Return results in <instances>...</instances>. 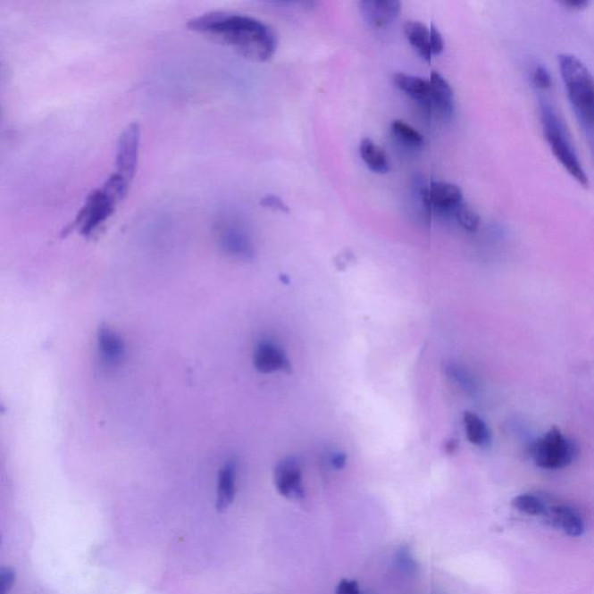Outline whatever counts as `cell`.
I'll use <instances>...</instances> for the list:
<instances>
[{"label": "cell", "mask_w": 594, "mask_h": 594, "mask_svg": "<svg viewBox=\"0 0 594 594\" xmlns=\"http://www.w3.org/2000/svg\"><path fill=\"white\" fill-rule=\"evenodd\" d=\"M188 27L193 32L231 46L243 56L255 62L270 60L278 46L274 30L266 23L248 15L212 12L193 18Z\"/></svg>", "instance_id": "obj_1"}, {"label": "cell", "mask_w": 594, "mask_h": 594, "mask_svg": "<svg viewBox=\"0 0 594 594\" xmlns=\"http://www.w3.org/2000/svg\"><path fill=\"white\" fill-rule=\"evenodd\" d=\"M558 63L574 113L585 130L592 131L594 88L591 72L580 58L572 54H561Z\"/></svg>", "instance_id": "obj_2"}, {"label": "cell", "mask_w": 594, "mask_h": 594, "mask_svg": "<svg viewBox=\"0 0 594 594\" xmlns=\"http://www.w3.org/2000/svg\"><path fill=\"white\" fill-rule=\"evenodd\" d=\"M541 120L543 133H545L547 142L549 143L555 157L560 161L561 164L572 174L574 180L583 185L584 188H588V174H586L580 159H578L576 150H574L573 143L570 141L565 124L562 123L556 112L549 105H542Z\"/></svg>", "instance_id": "obj_3"}, {"label": "cell", "mask_w": 594, "mask_h": 594, "mask_svg": "<svg viewBox=\"0 0 594 594\" xmlns=\"http://www.w3.org/2000/svg\"><path fill=\"white\" fill-rule=\"evenodd\" d=\"M577 453L576 444L566 438L557 427L549 430L531 448L535 464L551 471L568 467L576 459Z\"/></svg>", "instance_id": "obj_4"}, {"label": "cell", "mask_w": 594, "mask_h": 594, "mask_svg": "<svg viewBox=\"0 0 594 594\" xmlns=\"http://www.w3.org/2000/svg\"><path fill=\"white\" fill-rule=\"evenodd\" d=\"M115 207V202L103 189H96L88 196L87 204L69 229L79 227L81 235L91 236L101 224L110 219Z\"/></svg>", "instance_id": "obj_5"}, {"label": "cell", "mask_w": 594, "mask_h": 594, "mask_svg": "<svg viewBox=\"0 0 594 594\" xmlns=\"http://www.w3.org/2000/svg\"><path fill=\"white\" fill-rule=\"evenodd\" d=\"M217 239L220 247L229 257L244 262L254 259L255 247L251 237L243 225L236 221L228 220L221 223L217 230Z\"/></svg>", "instance_id": "obj_6"}, {"label": "cell", "mask_w": 594, "mask_h": 594, "mask_svg": "<svg viewBox=\"0 0 594 594\" xmlns=\"http://www.w3.org/2000/svg\"><path fill=\"white\" fill-rule=\"evenodd\" d=\"M139 141H141V128L138 123H130L120 136L116 149V168H118L116 173L130 184L138 168Z\"/></svg>", "instance_id": "obj_7"}, {"label": "cell", "mask_w": 594, "mask_h": 594, "mask_svg": "<svg viewBox=\"0 0 594 594\" xmlns=\"http://www.w3.org/2000/svg\"><path fill=\"white\" fill-rule=\"evenodd\" d=\"M274 484L279 494L290 500L305 498L303 475L300 461L295 457H287L274 469Z\"/></svg>", "instance_id": "obj_8"}, {"label": "cell", "mask_w": 594, "mask_h": 594, "mask_svg": "<svg viewBox=\"0 0 594 594\" xmlns=\"http://www.w3.org/2000/svg\"><path fill=\"white\" fill-rule=\"evenodd\" d=\"M422 197L429 211L433 208L441 213L456 212L464 202V194L459 186L445 181H434L429 188H422Z\"/></svg>", "instance_id": "obj_9"}, {"label": "cell", "mask_w": 594, "mask_h": 594, "mask_svg": "<svg viewBox=\"0 0 594 594\" xmlns=\"http://www.w3.org/2000/svg\"><path fill=\"white\" fill-rule=\"evenodd\" d=\"M254 366L263 374L289 372L292 368L289 356L281 347L269 339L259 341L254 351Z\"/></svg>", "instance_id": "obj_10"}, {"label": "cell", "mask_w": 594, "mask_h": 594, "mask_svg": "<svg viewBox=\"0 0 594 594\" xmlns=\"http://www.w3.org/2000/svg\"><path fill=\"white\" fill-rule=\"evenodd\" d=\"M359 7L364 21L375 29H382L398 17L402 4L398 0H366L360 2Z\"/></svg>", "instance_id": "obj_11"}, {"label": "cell", "mask_w": 594, "mask_h": 594, "mask_svg": "<svg viewBox=\"0 0 594 594\" xmlns=\"http://www.w3.org/2000/svg\"><path fill=\"white\" fill-rule=\"evenodd\" d=\"M551 526L558 528L569 537L577 538L584 533V523L581 515L568 505H553L547 506L543 515Z\"/></svg>", "instance_id": "obj_12"}, {"label": "cell", "mask_w": 594, "mask_h": 594, "mask_svg": "<svg viewBox=\"0 0 594 594\" xmlns=\"http://www.w3.org/2000/svg\"><path fill=\"white\" fill-rule=\"evenodd\" d=\"M98 347L105 366L118 367L126 356V345L114 330L103 326L98 333Z\"/></svg>", "instance_id": "obj_13"}, {"label": "cell", "mask_w": 594, "mask_h": 594, "mask_svg": "<svg viewBox=\"0 0 594 594\" xmlns=\"http://www.w3.org/2000/svg\"><path fill=\"white\" fill-rule=\"evenodd\" d=\"M429 81L431 87L430 106L436 108L441 118L450 119L454 113L452 87L438 71L431 72Z\"/></svg>", "instance_id": "obj_14"}, {"label": "cell", "mask_w": 594, "mask_h": 594, "mask_svg": "<svg viewBox=\"0 0 594 594\" xmlns=\"http://www.w3.org/2000/svg\"><path fill=\"white\" fill-rule=\"evenodd\" d=\"M237 465L234 461H228L221 468L217 481L216 510L224 512L234 503L236 497Z\"/></svg>", "instance_id": "obj_15"}, {"label": "cell", "mask_w": 594, "mask_h": 594, "mask_svg": "<svg viewBox=\"0 0 594 594\" xmlns=\"http://www.w3.org/2000/svg\"><path fill=\"white\" fill-rule=\"evenodd\" d=\"M394 83L396 87L409 96L410 98L417 103L430 106L431 87L430 81L421 77L407 75L404 72H396L394 75Z\"/></svg>", "instance_id": "obj_16"}, {"label": "cell", "mask_w": 594, "mask_h": 594, "mask_svg": "<svg viewBox=\"0 0 594 594\" xmlns=\"http://www.w3.org/2000/svg\"><path fill=\"white\" fill-rule=\"evenodd\" d=\"M360 156L364 164L376 173H387L390 170L389 158L383 147L376 145L371 138H364L360 142Z\"/></svg>", "instance_id": "obj_17"}, {"label": "cell", "mask_w": 594, "mask_h": 594, "mask_svg": "<svg viewBox=\"0 0 594 594\" xmlns=\"http://www.w3.org/2000/svg\"><path fill=\"white\" fill-rule=\"evenodd\" d=\"M404 33L419 55L430 63L432 57L430 49V29L421 21H409L404 23Z\"/></svg>", "instance_id": "obj_18"}, {"label": "cell", "mask_w": 594, "mask_h": 594, "mask_svg": "<svg viewBox=\"0 0 594 594\" xmlns=\"http://www.w3.org/2000/svg\"><path fill=\"white\" fill-rule=\"evenodd\" d=\"M465 434L469 442L480 448H488L491 442L490 430L479 415L467 411L464 414Z\"/></svg>", "instance_id": "obj_19"}, {"label": "cell", "mask_w": 594, "mask_h": 594, "mask_svg": "<svg viewBox=\"0 0 594 594\" xmlns=\"http://www.w3.org/2000/svg\"><path fill=\"white\" fill-rule=\"evenodd\" d=\"M391 130H393L396 138L406 146L421 147L424 145V136L402 120H394L391 122Z\"/></svg>", "instance_id": "obj_20"}, {"label": "cell", "mask_w": 594, "mask_h": 594, "mask_svg": "<svg viewBox=\"0 0 594 594\" xmlns=\"http://www.w3.org/2000/svg\"><path fill=\"white\" fill-rule=\"evenodd\" d=\"M444 371L450 380L459 384L462 390L468 394L476 393V383L473 376L464 367L456 363H446Z\"/></svg>", "instance_id": "obj_21"}, {"label": "cell", "mask_w": 594, "mask_h": 594, "mask_svg": "<svg viewBox=\"0 0 594 594\" xmlns=\"http://www.w3.org/2000/svg\"><path fill=\"white\" fill-rule=\"evenodd\" d=\"M512 505L518 511L530 515H543L547 510V504L540 497L531 494L516 496Z\"/></svg>", "instance_id": "obj_22"}, {"label": "cell", "mask_w": 594, "mask_h": 594, "mask_svg": "<svg viewBox=\"0 0 594 594\" xmlns=\"http://www.w3.org/2000/svg\"><path fill=\"white\" fill-rule=\"evenodd\" d=\"M130 186V182L124 180L119 173H114L108 178L107 181L105 182L104 188L101 189L118 205L119 202H121L126 197Z\"/></svg>", "instance_id": "obj_23"}, {"label": "cell", "mask_w": 594, "mask_h": 594, "mask_svg": "<svg viewBox=\"0 0 594 594\" xmlns=\"http://www.w3.org/2000/svg\"><path fill=\"white\" fill-rule=\"evenodd\" d=\"M457 222L467 231L475 232L480 227V216L473 208L469 207L464 201L454 212Z\"/></svg>", "instance_id": "obj_24"}, {"label": "cell", "mask_w": 594, "mask_h": 594, "mask_svg": "<svg viewBox=\"0 0 594 594\" xmlns=\"http://www.w3.org/2000/svg\"><path fill=\"white\" fill-rule=\"evenodd\" d=\"M445 48L444 38L440 33V30L438 29V27L434 23H431L430 27V49L431 55H439L442 53V50Z\"/></svg>", "instance_id": "obj_25"}, {"label": "cell", "mask_w": 594, "mask_h": 594, "mask_svg": "<svg viewBox=\"0 0 594 594\" xmlns=\"http://www.w3.org/2000/svg\"><path fill=\"white\" fill-rule=\"evenodd\" d=\"M533 83L539 88H549L551 87V76L543 65H538L533 72Z\"/></svg>", "instance_id": "obj_26"}, {"label": "cell", "mask_w": 594, "mask_h": 594, "mask_svg": "<svg viewBox=\"0 0 594 594\" xmlns=\"http://www.w3.org/2000/svg\"><path fill=\"white\" fill-rule=\"evenodd\" d=\"M396 560H397V565L407 573H414L417 570V565H415L414 557L406 549L399 550Z\"/></svg>", "instance_id": "obj_27"}, {"label": "cell", "mask_w": 594, "mask_h": 594, "mask_svg": "<svg viewBox=\"0 0 594 594\" xmlns=\"http://www.w3.org/2000/svg\"><path fill=\"white\" fill-rule=\"evenodd\" d=\"M15 581V573L11 568H0V594L9 593Z\"/></svg>", "instance_id": "obj_28"}, {"label": "cell", "mask_w": 594, "mask_h": 594, "mask_svg": "<svg viewBox=\"0 0 594 594\" xmlns=\"http://www.w3.org/2000/svg\"><path fill=\"white\" fill-rule=\"evenodd\" d=\"M263 207L270 208L272 211L289 213V209L287 207L285 202L277 196H266L260 201Z\"/></svg>", "instance_id": "obj_29"}, {"label": "cell", "mask_w": 594, "mask_h": 594, "mask_svg": "<svg viewBox=\"0 0 594 594\" xmlns=\"http://www.w3.org/2000/svg\"><path fill=\"white\" fill-rule=\"evenodd\" d=\"M336 594H361L359 584L355 581L343 580L338 584Z\"/></svg>", "instance_id": "obj_30"}, {"label": "cell", "mask_w": 594, "mask_h": 594, "mask_svg": "<svg viewBox=\"0 0 594 594\" xmlns=\"http://www.w3.org/2000/svg\"><path fill=\"white\" fill-rule=\"evenodd\" d=\"M330 464L335 469L344 468L345 464H347V456L339 452L332 453L331 456H330Z\"/></svg>", "instance_id": "obj_31"}, {"label": "cell", "mask_w": 594, "mask_h": 594, "mask_svg": "<svg viewBox=\"0 0 594 594\" xmlns=\"http://www.w3.org/2000/svg\"><path fill=\"white\" fill-rule=\"evenodd\" d=\"M562 5L573 10H581L588 6L589 0H562Z\"/></svg>", "instance_id": "obj_32"}, {"label": "cell", "mask_w": 594, "mask_h": 594, "mask_svg": "<svg viewBox=\"0 0 594 594\" xmlns=\"http://www.w3.org/2000/svg\"><path fill=\"white\" fill-rule=\"evenodd\" d=\"M0 543H2V537H0Z\"/></svg>", "instance_id": "obj_33"}]
</instances>
